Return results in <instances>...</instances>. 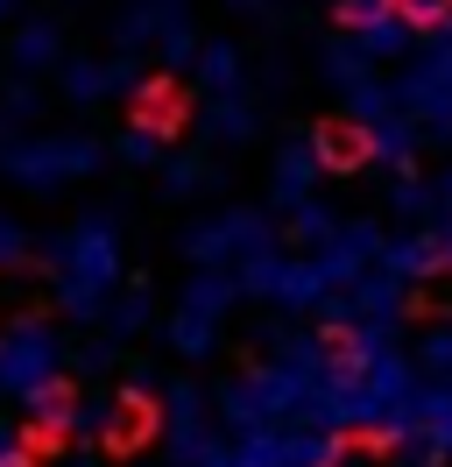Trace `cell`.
<instances>
[{
    "mask_svg": "<svg viewBox=\"0 0 452 467\" xmlns=\"http://www.w3.org/2000/svg\"><path fill=\"white\" fill-rule=\"evenodd\" d=\"M311 156H318L325 171H354V163H367V135L361 128H325V135L311 142Z\"/></svg>",
    "mask_w": 452,
    "mask_h": 467,
    "instance_id": "4fadbf2b",
    "label": "cell"
},
{
    "mask_svg": "<svg viewBox=\"0 0 452 467\" xmlns=\"http://www.w3.org/2000/svg\"><path fill=\"white\" fill-rule=\"evenodd\" d=\"M205 467H233V453H226V446H220V453H212V461H205Z\"/></svg>",
    "mask_w": 452,
    "mask_h": 467,
    "instance_id": "484cf974",
    "label": "cell"
},
{
    "mask_svg": "<svg viewBox=\"0 0 452 467\" xmlns=\"http://www.w3.org/2000/svg\"><path fill=\"white\" fill-rule=\"evenodd\" d=\"M333 467H382V453H375V446H339Z\"/></svg>",
    "mask_w": 452,
    "mask_h": 467,
    "instance_id": "7402d4cb",
    "label": "cell"
},
{
    "mask_svg": "<svg viewBox=\"0 0 452 467\" xmlns=\"http://www.w3.org/2000/svg\"><path fill=\"white\" fill-rule=\"evenodd\" d=\"M410 368H417V382H446L452 389V326H424L417 348H410Z\"/></svg>",
    "mask_w": 452,
    "mask_h": 467,
    "instance_id": "8fae6325",
    "label": "cell"
},
{
    "mask_svg": "<svg viewBox=\"0 0 452 467\" xmlns=\"http://www.w3.org/2000/svg\"><path fill=\"white\" fill-rule=\"evenodd\" d=\"M50 382H64V340H56V326L7 319L0 326V397L28 404V397L50 389Z\"/></svg>",
    "mask_w": 452,
    "mask_h": 467,
    "instance_id": "7a4b0ae2",
    "label": "cell"
},
{
    "mask_svg": "<svg viewBox=\"0 0 452 467\" xmlns=\"http://www.w3.org/2000/svg\"><path fill=\"white\" fill-rule=\"evenodd\" d=\"M78 368H85V376H107V368H113V348H85Z\"/></svg>",
    "mask_w": 452,
    "mask_h": 467,
    "instance_id": "603a6c76",
    "label": "cell"
},
{
    "mask_svg": "<svg viewBox=\"0 0 452 467\" xmlns=\"http://www.w3.org/2000/svg\"><path fill=\"white\" fill-rule=\"evenodd\" d=\"M7 163H15V171H22L28 184H36V192H50L56 177L92 171V163H99V149H92V142H36V149H15Z\"/></svg>",
    "mask_w": 452,
    "mask_h": 467,
    "instance_id": "ba28073f",
    "label": "cell"
},
{
    "mask_svg": "<svg viewBox=\"0 0 452 467\" xmlns=\"http://www.w3.org/2000/svg\"><path fill=\"white\" fill-rule=\"evenodd\" d=\"M50 50H56V43H50V29H28V36H22V64H43Z\"/></svg>",
    "mask_w": 452,
    "mask_h": 467,
    "instance_id": "44dd1931",
    "label": "cell"
},
{
    "mask_svg": "<svg viewBox=\"0 0 452 467\" xmlns=\"http://www.w3.org/2000/svg\"><path fill=\"white\" fill-rule=\"evenodd\" d=\"M64 467H99V461H92V453H78V461H64Z\"/></svg>",
    "mask_w": 452,
    "mask_h": 467,
    "instance_id": "4316f807",
    "label": "cell"
},
{
    "mask_svg": "<svg viewBox=\"0 0 452 467\" xmlns=\"http://www.w3.org/2000/svg\"><path fill=\"white\" fill-rule=\"evenodd\" d=\"M163 432V410L149 404V397H113V418H107V453H141L149 439Z\"/></svg>",
    "mask_w": 452,
    "mask_h": 467,
    "instance_id": "9c48e42d",
    "label": "cell"
},
{
    "mask_svg": "<svg viewBox=\"0 0 452 467\" xmlns=\"http://www.w3.org/2000/svg\"><path fill=\"white\" fill-rule=\"evenodd\" d=\"M120 156H128V163H156V135H128V142H120Z\"/></svg>",
    "mask_w": 452,
    "mask_h": 467,
    "instance_id": "ffe728a7",
    "label": "cell"
},
{
    "mask_svg": "<svg viewBox=\"0 0 452 467\" xmlns=\"http://www.w3.org/2000/svg\"><path fill=\"white\" fill-rule=\"evenodd\" d=\"M220 418H226V432H269V425H282V410H276V397H269L262 368H248V376H233L220 389Z\"/></svg>",
    "mask_w": 452,
    "mask_h": 467,
    "instance_id": "52a82bcc",
    "label": "cell"
},
{
    "mask_svg": "<svg viewBox=\"0 0 452 467\" xmlns=\"http://www.w3.org/2000/svg\"><path fill=\"white\" fill-rule=\"evenodd\" d=\"M339 15L354 29H375V22H389V0H339Z\"/></svg>",
    "mask_w": 452,
    "mask_h": 467,
    "instance_id": "2e32d148",
    "label": "cell"
},
{
    "mask_svg": "<svg viewBox=\"0 0 452 467\" xmlns=\"http://www.w3.org/2000/svg\"><path fill=\"white\" fill-rule=\"evenodd\" d=\"M311 171H318V156H311V149L297 142V149H290V156H282V171H276V192H282V199H304Z\"/></svg>",
    "mask_w": 452,
    "mask_h": 467,
    "instance_id": "9a60e30c",
    "label": "cell"
},
{
    "mask_svg": "<svg viewBox=\"0 0 452 467\" xmlns=\"http://www.w3.org/2000/svg\"><path fill=\"white\" fill-rule=\"evenodd\" d=\"M7 453H28V432H22V418H0V461Z\"/></svg>",
    "mask_w": 452,
    "mask_h": 467,
    "instance_id": "d6986e66",
    "label": "cell"
},
{
    "mask_svg": "<svg viewBox=\"0 0 452 467\" xmlns=\"http://www.w3.org/2000/svg\"><path fill=\"white\" fill-rule=\"evenodd\" d=\"M297 234H304V241H318V248H325V241H333V220H325L318 205H304V213H297Z\"/></svg>",
    "mask_w": 452,
    "mask_h": 467,
    "instance_id": "ac0fdd59",
    "label": "cell"
},
{
    "mask_svg": "<svg viewBox=\"0 0 452 467\" xmlns=\"http://www.w3.org/2000/svg\"><path fill=\"white\" fill-rule=\"evenodd\" d=\"M0 7H7V0H0Z\"/></svg>",
    "mask_w": 452,
    "mask_h": 467,
    "instance_id": "f1b7e54d",
    "label": "cell"
},
{
    "mask_svg": "<svg viewBox=\"0 0 452 467\" xmlns=\"http://www.w3.org/2000/svg\"><path fill=\"white\" fill-rule=\"evenodd\" d=\"M163 439H170V461H177V467H205L212 453H220L212 418H205V389H198V382H170V389H163Z\"/></svg>",
    "mask_w": 452,
    "mask_h": 467,
    "instance_id": "277c9868",
    "label": "cell"
},
{
    "mask_svg": "<svg viewBox=\"0 0 452 467\" xmlns=\"http://www.w3.org/2000/svg\"><path fill=\"white\" fill-rule=\"evenodd\" d=\"M403 15H410V22H438V15H446V0H403Z\"/></svg>",
    "mask_w": 452,
    "mask_h": 467,
    "instance_id": "cb8c5ba5",
    "label": "cell"
},
{
    "mask_svg": "<svg viewBox=\"0 0 452 467\" xmlns=\"http://www.w3.org/2000/svg\"><path fill=\"white\" fill-rule=\"evenodd\" d=\"M50 276H56V305L71 319H99L113 284H120V241H113L107 220H78L64 234L56 255H50Z\"/></svg>",
    "mask_w": 452,
    "mask_h": 467,
    "instance_id": "6da1fadb",
    "label": "cell"
},
{
    "mask_svg": "<svg viewBox=\"0 0 452 467\" xmlns=\"http://www.w3.org/2000/svg\"><path fill=\"white\" fill-rule=\"evenodd\" d=\"M438 192H446V205H452V177H446V184H438Z\"/></svg>",
    "mask_w": 452,
    "mask_h": 467,
    "instance_id": "83f0119b",
    "label": "cell"
},
{
    "mask_svg": "<svg viewBox=\"0 0 452 467\" xmlns=\"http://www.w3.org/2000/svg\"><path fill=\"white\" fill-rule=\"evenodd\" d=\"M382 276H396V284H431L438 276V248L424 241V234H403V241H382Z\"/></svg>",
    "mask_w": 452,
    "mask_h": 467,
    "instance_id": "30bf717a",
    "label": "cell"
},
{
    "mask_svg": "<svg viewBox=\"0 0 452 467\" xmlns=\"http://www.w3.org/2000/svg\"><path fill=\"white\" fill-rule=\"evenodd\" d=\"M107 333L113 340H135V333H149L156 326V305H149V291H128V297H107Z\"/></svg>",
    "mask_w": 452,
    "mask_h": 467,
    "instance_id": "7c38bea8",
    "label": "cell"
},
{
    "mask_svg": "<svg viewBox=\"0 0 452 467\" xmlns=\"http://www.w3.org/2000/svg\"><path fill=\"white\" fill-rule=\"evenodd\" d=\"M198 263H254V255H276V227L262 213H226V220H205V227L184 234Z\"/></svg>",
    "mask_w": 452,
    "mask_h": 467,
    "instance_id": "5b68a950",
    "label": "cell"
},
{
    "mask_svg": "<svg viewBox=\"0 0 452 467\" xmlns=\"http://www.w3.org/2000/svg\"><path fill=\"white\" fill-rule=\"evenodd\" d=\"M403 439H410L431 467L452 461V389H446V382H424L417 397H410V410H403ZM403 439H396V446H403Z\"/></svg>",
    "mask_w": 452,
    "mask_h": 467,
    "instance_id": "8992f818",
    "label": "cell"
},
{
    "mask_svg": "<svg viewBox=\"0 0 452 467\" xmlns=\"http://www.w3.org/2000/svg\"><path fill=\"white\" fill-rule=\"evenodd\" d=\"M107 418H113V397H71V432H85V439H107Z\"/></svg>",
    "mask_w": 452,
    "mask_h": 467,
    "instance_id": "5bb4252c",
    "label": "cell"
},
{
    "mask_svg": "<svg viewBox=\"0 0 452 467\" xmlns=\"http://www.w3.org/2000/svg\"><path fill=\"white\" fill-rule=\"evenodd\" d=\"M233 312V276H191L184 297H177V312H170V348L184 354V361H205V354L220 348V326Z\"/></svg>",
    "mask_w": 452,
    "mask_h": 467,
    "instance_id": "3957f363",
    "label": "cell"
},
{
    "mask_svg": "<svg viewBox=\"0 0 452 467\" xmlns=\"http://www.w3.org/2000/svg\"><path fill=\"white\" fill-rule=\"evenodd\" d=\"M198 184H205V163L177 156V163H170V192H198Z\"/></svg>",
    "mask_w": 452,
    "mask_h": 467,
    "instance_id": "e0dca14e",
    "label": "cell"
},
{
    "mask_svg": "<svg viewBox=\"0 0 452 467\" xmlns=\"http://www.w3.org/2000/svg\"><path fill=\"white\" fill-rule=\"evenodd\" d=\"M0 467H36V461H28V453H7V461H0Z\"/></svg>",
    "mask_w": 452,
    "mask_h": 467,
    "instance_id": "d4e9b609",
    "label": "cell"
}]
</instances>
